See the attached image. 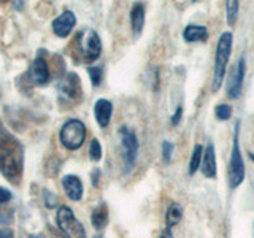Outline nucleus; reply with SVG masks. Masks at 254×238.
Listing matches in <instances>:
<instances>
[{"label":"nucleus","instance_id":"obj_28","mask_svg":"<svg viewBox=\"0 0 254 238\" xmlns=\"http://www.w3.org/2000/svg\"><path fill=\"white\" fill-rule=\"evenodd\" d=\"M0 238H13L11 230H0Z\"/></svg>","mask_w":254,"mask_h":238},{"label":"nucleus","instance_id":"obj_14","mask_svg":"<svg viewBox=\"0 0 254 238\" xmlns=\"http://www.w3.org/2000/svg\"><path fill=\"white\" fill-rule=\"evenodd\" d=\"M111 115H113V103L107 99H99L94 105V116L97 124L105 129L111 121Z\"/></svg>","mask_w":254,"mask_h":238},{"label":"nucleus","instance_id":"obj_3","mask_svg":"<svg viewBox=\"0 0 254 238\" xmlns=\"http://www.w3.org/2000/svg\"><path fill=\"white\" fill-rule=\"evenodd\" d=\"M240 124H242L240 119H237L234 124V140H232V149H230V159L227 165V184L229 189L232 190L240 187L246 177L245 159L240 146Z\"/></svg>","mask_w":254,"mask_h":238},{"label":"nucleus","instance_id":"obj_26","mask_svg":"<svg viewBox=\"0 0 254 238\" xmlns=\"http://www.w3.org/2000/svg\"><path fill=\"white\" fill-rule=\"evenodd\" d=\"M181 118H183V107H177V110H175V113L170 119L172 125H178L181 122Z\"/></svg>","mask_w":254,"mask_h":238},{"label":"nucleus","instance_id":"obj_9","mask_svg":"<svg viewBox=\"0 0 254 238\" xmlns=\"http://www.w3.org/2000/svg\"><path fill=\"white\" fill-rule=\"evenodd\" d=\"M58 91L61 94V97L67 100H75L81 94V81L76 73H67L61 79V83L58 84Z\"/></svg>","mask_w":254,"mask_h":238},{"label":"nucleus","instance_id":"obj_4","mask_svg":"<svg viewBox=\"0 0 254 238\" xmlns=\"http://www.w3.org/2000/svg\"><path fill=\"white\" fill-rule=\"evenodd\" d=\"M59 138L64 148L70 151H76L83 146L86 138V125L79 119H68V121L62 125Z\"/></svg>","mask_w":254,"mask_h":238},{"label":"nucleus","instance_id":"obj_15","mask_svg":"<svg viewBox=\"0 0 254 238\" xmlns=\"http://www.w3.org/2000/svg\"><path fill=\"white\" fill-rule=\"evenodd\" d=\"M62 187L65 190L67 197L70 200L78 202L81 200L83 197V182L76 175H67V177L62 178Z\"/></svg>","mask_w":254,"mask_h":238},{"label":"nucleus","instance_id":"obj_19","mask_svg":"<svg viewBox=\"0 0 254 238\" xmlns=\"http://www.w3.org/2000/svg\"><path fill=\"white\" fill-rule=\"evenodd\" d=\"M91 221H92L94 229H97V230H102L103 227L108 224V210H107L105 203H102L99 208L94 210Z\"/></svg>","mask_w":254,"mask_h":238},{"label":"nucleus","instance_id":"obj_10","mask_svg":"<svg viewBox=\"0 0 254 238\" xmlns=\"http://www.w3.org/2000/svg\"><path fill=\"white\" fill-rule=\"evenodd\" d=\"M200 172L206 179H214L218 175V161H216V149L213 143H208L203 148V156L200 162Z\"/></svg>","mask_w":254,"mask_h":238},{"label":"nucleus","instance_id":"obj_6","mask_svg":"<svg viewBox=\"0 0 254 238\" xmlns=\"http://www.w3.org/2000/svg\"><path fill=\"white\" fill-rule=\"evenodd\" d=\"M78 46L86 60H97L102 53V42L97 32L86 27L78 34Z\"/></svg>","mask_w":254,"mask_h":238},{"label":"nucleus","instance_id":"obj_16","mask_svg":"<svg viewBox=\"0 0 254 238\" xmlns=\"http://www.w3.org/2000/svg\"><path fill=\"white\" fill-rule=\"evenodd\" d=\"M130 26L135 37H140L145 27V5L135 3L130 10Z\"/></svg>","mask_w":254,"mask_h":238},{"label":"nucleus","instance_id":"obj_1","mask_svg":"<svg viewBox=\"0 0 254 238\" xmlns=\"http://www.w3.org/2000/svg\"><path fill=\"white\" fill-rule=\"evenodd\" d=\"M0 172L13 182L18 181L22 175V149L10 135H5L0 140Z\"/></svg>","mask_w":254,"mask_h":238},{"label":"nucleus","instance_id":"obj_21","mask_svg":"<svg viewBox=\"0 0 254 238\" xmlns=\"http://www.w3.org/2000/svg\"><path fill=\"white\" fill-rule=\"evenodd\" d=\"M214 118L218 119V121H229L230 118H232V107L229 105V103H219L214 108Z\"/></svg>","mask_w":254,"mask_h":238},{"label":"nucleus","instance_id":"obj_22","mask_svg":"<svg viewBox=\"0 0 254 238\" xmlns=\"http://www.w3.org/2000/svg\"><path fill=\"white\" fill-rule=\"evenodd\" d=\"M87 73H89L91 83L94 87H97L102 84L103 79V67L102 65H94V67H87Z\"/></svg>","mask_w":254,"mask_h":238},{"label":"nucleus","instance_id":"obj_2","mask_svg":"<svg viewBox=\"0 0 254 238\" xmlns=\"http://www.w3.org/2000/svg\"><path fill=\"white\" fill-rule=\"evenodd\" d=\"M234 46V34L230 30L222 32L216 43V53H214V65H213V78H211V91L218 92L224 84L227 75V65L230 60Z\"/></svg>","mask_w":254,"mask_h":238},{"label":"nucleus","instance_id":"obj_31","mask_svg":"<svg viewBox=\"0 0 254 238\" xmlns=\"http://www.w3.org/2000/svg\"><path fill=\"white\" fill-rule=\"evenodd\" d=\"M94 238H103V237H102V235H95Z\"/></svg>","mask_w":254,"mask_h":238},{"label":"nucleus","instance_id":"obj_11","mask_svg":"<svg viewBox=\"0 0 254 238\" xmlns=\"http://www.w3.org/2000/svg\"><path fill=\"white\" fill-rule=\"evenodd\" d=\"M75 24H76L75 13L67 10V11H64L62 14H59L58 18H54L51 26H53L54 35H58L59 38H67L71 34V30H73Z\"/></svg>","mask_w":254,"mask_h":238},{"label":"nucleus","instance_id":"obj_18","mask_svg":"<svg viewBox=\"0 0 254 238\" xmlns=\"http://www.w3.org/2000/svg\"><path fill=\"white\" fill-rule=\"evenodd\" d=\"M202 156H203V146L197 143V145L194 146V149H192V153H190V159H189V165H188V175H189V177H194V175L200 170Z\"/></svg>","mask_w":254,"mask_h":238},{"label":"nucleus","instance_id":"obj_7","mask_svg":"<svg viewBox=\"0 0 254 238\" xmlns=\"http://www.w3.org/2000/svg\"><path fill=\"white\" fill-rule=\"evenodd\" d=\"M119 137H121V146H123V161L126 165V172H129L138 156V138L130 127L123 125L119 127Z\"/></svg>","mask_w":254,"mask_h":238},{"label":"nucleus","instance_id":"obj_27","mask_svg":"<svg viewBox=\"0 0 254 238\" xmlns=\"http://www.w3.org/2000/svg\"><path fill=\"white\" fill-rule=\"evenodd\" d=\"M11 200V192L8 189L2 187L0 186V205L2 203H6V202H10Z\"/></svg>","mask_w":254,"mask_h":238},{"label":"nucleus","instance_id":"obj_12","mask_svg":"<svg viewBox=\"0 0 254 238\" xmlns=\"http://www.w3.org/2000/svg\"><path fill=\"white\" fill-rule=\"evenodd\" d=\"M29 73H30L32 83H35L38 86H45L50 83V79H51L50 67H48V62L42 54H38L34 59V62H32Z\"/></svg>","mask_w":254,"mask_h":238},{"label":"nucleus","instance_id":"obj_20","mask_svg":"<svg viewBox=\"0 0 254 238\" xmlns=\"http://www.w3.org/2000/svg\"><path fill=\"white\" fill-rule=\"evenodd\" d=\"M238 11H240V2L238 0H229L226 2V22L232 27L238 19Z\"/></svg>","mask_w":254,"mask_h":238},{"label":"nucleus","instance_id":"obj_30","mask_svg":"<svg viewBox=\"0 0 254 238\" xmlns=\"http://www.w3.org/2000/svg\"><path fill=\"white\" fill-rule=\"evenodd\" d=\"M248 157L251 159V161L254 162V153H251V151H250V153H248Z\"/></svg>","mask_w":254,"mask_h":238},{"label":"nucleus","instance_id":"obj_13","mask_svg":"<svg viewBox=\"0 0 254 238\" xmlns=\"http://www.w3.org/2000/svg\"><path fill=\"white\" fill-rule=\"evenodd\" d=\"M210 38V32L202 24H188L183 30V40L186 43H206Z\"/></svg>","mask_w":254,"mask_h":238},{"label":"nucleus","instance_id":"obj_24","mask_svg":"<svg viewBox=\"0 0 254 238\" xmlns=\"http://www.w3.org/2000/svg\"><path fill=\"white\" fill-rule=\"evenodd\" d=\"M173 149H175V145L172 141H169V140L162 141V159L165 164H170L172 156H173Z\"/></svg>","mask_w":254,"mask_h":238},{"label":"nucleus","instance_id":"obj_29","mask_svg":"<svg viewBox=\"0 0 254 238\" xmlns=\"http://www.w3.org/2000/svg\"><path fill=\"white\" fill-rule=\"evenodd\" d=\"M159 238H173V235H172V230L170 229H165L164 232L161 234V237Z\"/></svg>","mask_w":254,"mask_h":238},{"label":"nucleus","instance_id":"obj_8","mask_svg":"<svg viewBox=\"0 0 254 238\" xmlns=\"http://www.w3.org/2000/svg\"><path fill=\"white\" fill-rule=\"evenodd\" d=\"M245 76H246V58L242 54L237 59L234 68L229 71V78L226 83V95L230 100H237L242 95Z\"/></svg>","mask_w":254,"mask_h":238},{"label":"nucleus","instance_id":"obj_23","mask_svg":"<svg viewBox=\"0 0 254 238\" xmlns=\"http://www.w3.org/2000/svg\"><path fill=\"white\" fill-rule=\"evenodd\" d=\"M102 145H100V141L97 138H94L91 141V145H89V157L92 159L94 162H99L100 159H102Z\"/></svg>","mask_w":254,"mask_h":238},{"label":"nucleus","instance_id":"obj_25","mask_svg":"<svg viewBox=\"0 0 254 238\" xmlns=\"http://www.w3.org/2000/svg\"><path fill=\"white\" fill-rule=\"evenodd\" d=\"M43 197H45V202L48 205V208H54V206L59 205V198L56 197L53 192H50V190H43Z\"/></svg>","mask_w":254,"mask_h":238},{"label":"nucleus","instance_id":"obj_17","mask_svg":"<svg viewBox=\"0 0 254 238\" xmlns=\"http://www.w3.org/2000/svg\"><path fill=\"white\" fill-rule=\"evenodd\" d=\"M181 218H183V206L177 202L170 203L165 213V224H167L165 229H172L175 226H178Z\"/></svg>","mask_w":254,"mask_h":238},{"label":"nucleus","instance_id":"obj_5","mask_svg":"<svg viewBox=\"0 0 254 238\" xmlns=\"http://www.w3.org/2000/svg\"><path fill=\"white\" fill-rule=\"evenodd\" d=\"M56 222H58L61 232L67 238H86L83 224L75 218L73 211L68 206H59L58 214H56Z\"/></svg>","mask_w":254,"mask_h":238}]
</instances>
